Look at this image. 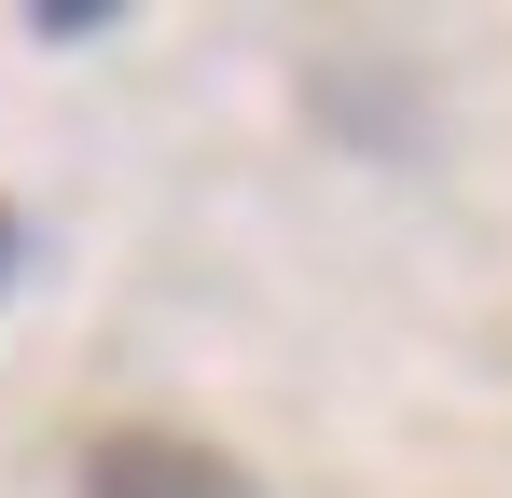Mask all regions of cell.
Returning a JSON list of instances; mask_svg holds the SVG:
<instances>
[{
  "label": "cell",
  "instance_id": "cell-1",
  "mask_svg": "<svg viewBox=\"0 0 512 498\" xmlns=\"http://www.w3.org/2000/svg\"><path fill=\"white\" fill-rule=\"evenodd\" d=\"M84 498H263L222 443L194 429H97L84 443Z\"/></svg>",
  "mask_w": 512,
  "mask_h": 498
},
{
  "label": "cell",
  "instance_id": "cell-2",
  "mask_svg": "<svg viewBox=\"0 0 512 498\" xmlns=\"http://www.w3.org/2000/svg\"><path fill=\"white\" fill-rule=\"evenodd\" d=\"M0 249H14V222H0Z\"/></svg>",
  "mask_w": 512,
  "mask_h": 498
}]
</instances>
